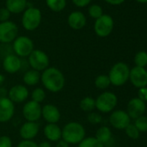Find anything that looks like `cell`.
I'll use <instances>...</instances> for the list:
<instances>
[{
  "label": "cell",
  "instance_id": "24",
  "mask_svg": "<svg viewBox=\"0 0 147 147\" xmlns=\"http://www.w3.org/2000/svg\"><path fill=\"white\" fill-rule=\"evenodd\" d=\"M80 108L83 112L91 113L95 109V100L91 96H86L80 101Z\"/></svg>",
  "mask_w": 147,
  "mask_h": 147
},
{
  "label": "cell",
  "instance_id": "30",
  "mask_svg": "<svg viewBox=\"0 0 147 147\" xmlns=\"http://www.w3.org/2000/svg\"><path fill=\"white\" fill-rule=\"evenodd\" d=\"M134 125L139 131V132H145L147 131V117L142 115L135 119Z\"/></svg>",
  "mask_w": 147,
  "mask_h": 147
},
{
  "label": "cell",
  "instance_id": "21",
  "mask_svg": "<svg viewBox=\"0 0 147 147\" xmlns=\"http://www.w3.org/2000/svg\"><path fill=\"white\" fill-rule=\"evenodd\" d=\"M27 5V0H6L5 8L10 11V13L19 14L26 10Z\"/></svg>",
  "mask_w": 147,
  "mask_h": 147
},
{
  "label": "cell",
  "instance_id": "23",
  "mask_svg": "<svg viewBox=\"0 0 147 147\" xmlns=\"http://www.w3.org/2000/svg\"><path fill=\"white\" fill-rule=\"evenodd\" d=\"M94 138L98 141H100L102 144H106L112 138V131L108 126H106V125L100 126L96 131Z\"/></svg>",
  "mask_w": 147,
  "mask_h": 147
},
{
  "label": "cell",
  "instance_id": "10",
  "mask_svg": "<svg viewBox=\"0 0 147 147\" xmlns=\"http://www.w3.org/2000/svg\"><path fill=\"white\" fill-rule=\"evenodd\" d=\"M22 112L26 121L37 122L42 118V106L34 100L27 101L24 105Z\"/></svg>",
  "mask_w": 147,
  "mask_h": 147
},
{
  "label": "cell",
  "instance_id": "4",
  "mask_svg": "<svg viewBox=\"0 0 147 147\" xmlns=\"http://www.w3.org/2000/svg\"><path fill=\"white\" fill-rule=\"evenodd\" d=\"M42 22V12L38 8L28 7L22 17V25L28 31H33L39 27Z\"/></svg>",
  "mask_w": 147,
  "mask_h": 147
},
{
  "label": "cell",
  "instance_id": "45",
  "mask_svg": "<svg viewBox=\"0 0 147 147\" xmlns=\"http://www.w3.org/2000/svg\"><path fill=\"white\" fill-rule=\"evenodd\" d=\"M136 1H138L139 3H147V0H136Z\"/></svg>",
  "mask_w": 147,
  "mask_h": 147
},
{
  "label": "cell",
  "instance_id": "17",
  "mask_svg": "<svg viewBox=\"0 0 147 147\" xmlns=\"http://www.w3.org/2000/svg\"><path fill=\"white\" fill-rule=\"evenodd\" d=\"M40 131V125L38 122L26 121L19 129V135L24 140H33Z\"/></svg>",
  "mask_w": 147,
  "mask_h": 147
},
{
  "label": "cell",
  "instance_id": "37",
  "mask_svg": "<svg viewBox=\"0 0 147 147\" xmlns=\"http://www.w3.org/2000/svg\"><path fill=\"white\" fill-rule=\"evenodd\" d=\"M10 17H11V13L6 8L0 9V23L9 21Z\"/></svg>",
  "mask_w": 147,
  "mask_h": 147
},
{
  "label": "cell",
  "instance_id": "29",
  "mask_svg": "<svg viewBox=\"0 0 147 147\" xmlns=\"http://www.w3.org/2000/svg\"><path fill=\"white\" fill-rule=\"evenodd\" d=\"M46 98V93L43 88H36L31 93V100H34L37 103L42 102Z\"/></svg>",
  "mask_w": 147,
  "mask_h": 147
},
{
  "label": "cell",
  "instance_id": "7",
  "mask_svg": "<svg viewBox=\"0 0 147 147\" xmlns=\"http://www.w3.org/2000/svg\"><path fill=\"white\" fill-rule=\"evenodd\" d=\"M28 62L32 69L41 72L49 67V57L44 51L34 49L28 56Z\"/></svg>",
  "mask_w": 147,
  "mask_h": 147
},
{
  "label": "cell",
  "instance_id": "1",
  "mask_svg": "<svg viewBox=\"0 0 147 147\" xmlns=\"http://www.w3.org/2000/svg\"><path fill=\"white\" fill-rule=\"evenodd\" d=\"M41 82L50 93H58L65 86V76L59 68L49 67L41 74Z\"/></svg>",
  "mask_w": 147,
  "mask_h": 147
},
{
  "label": "cell",
  "instance_id": "2",
  "mask_svg": "<svg viewBox=\"0 0 147 147\" xmlns=\"http://www.w3.org/2000/svg\"><path fill=\"white\" fill-rule=\"evenodd\" d=\"M85 138V127L79 122H68L61 129V139L69 144H78Z\"/></svg>",
  "mask_w": 147,
  "mask_h": 147
},
{
  "label": "cell",
  "instance_id": "15",
  "mask_svg": "<svg viewBox=\"0 0 147 147\" xmlns=\"http://www.w3.org/2000/svg\"><path fill=\"white\" fill-rule=\"evenodd\" d=\"M146 110L145 103L138 98H132L129 100L126 107V113L131 119H138L144 115Z\"/></svg>",
  "mask_w": 147,
  "mask_h": 147
},
{
  "label": "cell",
  "instance_id": "35",
  "mask_svg": "<svg viewBox=\"0 0 147 147\" xmlns=\"http://www.w3.org/2000/svg\"><path fill=\"white\" fill-rule=\"evenodd\" d=\"M12 139L6 135L0 137V147H12Z\"/></svg>",
  "mask_w": 147,
  "mask_h": 147
},
{
  "label": "cell",
  "instance_id": "46",
  "mask_svg": "<svg viewBox=\"0 0 147 147\" xmlns=\"http://www.w3.org/2000/svg\"><path fill=\"white\" fill-rule=\"evenodd\" d=\"M0 67H1V62H0Z\"/></svg>",
  "mask_w": 147,
  "mask_h": 147
},
{
  "label": "cell",
  "instance_id": "40",
  "mask_svg": "<svg viewBox=\"0 0 147 147\" xmlns=\"http://www.w3.org/2000/svg\"><path fill=\"white\" fill-rule=\"evenodd\" d=\"M8 89L5 87H0V98L8 97Z\"/></svg>",
  "mask_w": 147,
  "mask_h": 147
},
{
  "label": "cell",
  "instance_id": "28",
  "mask_svg": "<svg viewBox=\"0 0 147 147\" xmlns=\"http://www.w3.org/2000/svg\"><path fill=\"white\" fill-rule=\"evenodd\" d=\"M134 63L136 67H145L147 66V52L139 51L134 56Z\"/></svg>",
  "mask_w": 147,
  "mask_h": 147
},
{
  "label": "cell",
  "instance_id": "12",
  "mask_svg": "<svg viewBox=\"0 0 147 147\" xmlns=\"http://www.w3.org/2000/svg\"><path fill=\"white\" fill-rule=\"evenodd\" d=\"M109 122L115 129L123 130L131 123V118L125 111L115 110L112 112L109 117Z\"/></svg>",
  "mask_w": 147,
  "mask_h": 147
},
{
  "label": "cell",
  "instance_id": "32",
  "mask_svg": "<svg viewBox=\"0 0 147 147\" xmlns=\"http://www.w3.org/2000/svg\"><path fill=\"white\" fill-rule=\"evenodd\" d=\"M125 134L131 139H138L139 138V135H140V132L136 128V126L134 125V124H129L125 129Z\"/></svg>",
  "mask_w": 147,
  "mask_h": 147
},
{
  "label": "cell",
  "instance_id": "38",
  "mask_svg": "<svg viewBox=\"0 0 147 147\" xmlns=\"http://www.w3.org/2000/svg\"><path fill=\"white\" fill-rule=\"evenodd\" d=\"M138 98L143 100L144 103L147 102V87L139 88L138 92Z\"/></svg>",
  "mask_w": 147,
  "mask_h": 147
},
{
  "label": "cell",
  "instance_id": "8",
  "mask_svg": "<svg viewBox=\"0 0 147 147\" xmlns=\"http://www.w3.org/2000/svg\"><path fill=\"white\" fill-rule=\"evenodd\" d=\"M18 27L12 21L0 23V42L11 43L18 37Z\"/></svg>",
  "mask_w": 147,
  "mask_h": 147
},
{
  "label": "cell",
  "instance_id": "9",
  "mask_svg": "<svg viewBox=\"0 0 147 147\" xmlns=\"http://www.w3.org/2000/svg\"><path fill=\"white\" fill-rule=\"evenodd\" d=\"M114 23L113 19L109 15H102L100 18L95 20L94 23V32L100 37L108 36L113 30Z\"/></svg>",
  "mask_w": 147,
  "mask_h": 147
},
{
  "label": "cell",
  "instance_id": "36",
  "mask_svg": "<svg viewBox=\"0 0 147 147\" xmlns=\"http://www.w3.org/2000/svg\"><path fill=\"white\" fill-rule=\"evenodd\" d=\"M17 147H39L38 144L34 140H24L20 141Z\"/></svg>",
  "mask_w": 147,
  "mask_h": 147
},
{
  "label": "cell",
  "instance_id": "18",
  "mask_svg": "<svg viewBox=\"0 0 147 147\" xmlns=\"http://www.w3.org/2000/svg\"><path fill=\"white\" fill-rule=\"evenodd\" d=\"M42 117L48 124H57L61 119V112L53 104L42 107Z\"/></svg>",
  "mask_w": 147,
  "mask_h": 147
},
{
  "label": "cell",
  "instance_id": "5",
  "mask_svg": "<svg viewBox=\"0 0 147 147\" xmlns=\"http://www.w3.org/2000/svg\"><path fill=\"white\" fill-rule=\"evenodd\" d=\"M118 104V98L112 92H103L95 99V108L103 113H108L114 110Z\"/></svg>",
  "mask_w": 147,
  "mask_h": 147
},
{
  "label": "cell",
  "instance_id": "14",
  "mask_svg": "<svg viewBox=\"0 0 147 147\" xmlns=\"http://www.w3.org/2000/svg\"><path fill=\"white\" fill-rule=\"evenodd\" d=\"M30 93L26 86L17 84L11 87L8 91V98L15 103H22L29 98Z\"/></svg>",
  "mask_w": 147,
  "mask_h": 147
},
{
  "label": "cell",
  "instance_id": "6",
  "mask_svg": "<svg viewBox=\"0 0 147 147\" xmlns=\"http://www.w3.org/2000/svg\"><path fill=\"white\" fill-rule=\"evenodd\" d=\"M12 49L14 54L20 58L28 57L35 49L33 41L26 36H18L12 42Z\"/></svg>",
  "mask_w": 147,
  "mask_h": 147
},
{
  "label": "cell",
  "instance_id": "16",
  "mask_svg": "<svg viewBox=\"0 0 147 147\" xmlns=\"http://www.w3.org/2000/svg\"><path fill=\"white\" fill-rule=\"evenodd\" d=\"M2 67L8 74H16L22 69V59L15 54L9 55L3 59Z\"/></svg>",
  "mask_w": 147,
  "mask_h": 147
},
{
  "label": "cell",
  "instance_id": "27",
  "mask_svg": "<svg viewBox=\"0 0 147 147\" xmlns=\"http://www.w3.org/2000/svg\"><path fill=\"white\" fill-rule=\"evenodd\" d=\"M77 147H104V144L98 141L94 137H88L79 143Z\"/></svg>",
  "mask_w": 147,
  "mask_h": 147
},
{
  "label": "cell",
  "instance_id": "13",
  "mask_svg": "<svg viewBox=\"0 0 147 147\" xmlns=\"http://www.w3.org/2000/svg\"><path fill=\"white\" fill-rule=\"evenodd\" d=\"M15 114V104L8 98H0V123L10 121Z\"/></svg>",
  "mask_w": 147,
  "mask_h": 147
},
{
  "label": "cell",
  "instance_id": "42",
  "mask_svg": "<svg viewBox=\"0 0 147 147\" xmlns=\"http://www.w3.org/2000/svg\"><path fill=\"white\" fill-rule=\"evenodd\" d=\"M55 147H69V144H67L63 139H60L58 142H56Z\"/></svg>",
  "mask_w": 147,
  "mask_h": 147
},
{
  "label": "cell",
  "instance_id": "33",
  "mask_svg": "<svg viewBox=\"0 0 147 147\" xmlns=\"http://www.w3.org/2000/svg\"><path fill=\"white\" fill-rule=\"evenodd\" d=\"M11 54H14L12 45H11V43H1V45H0V57L4 59L5 57Z\"/></svg>",
  "mask_w": 147,
  "mask_h": 147
},
{
  "label": "cell",
  "instance_id": "11",
  "mask_svg": "<svg viewBox=\"0 0 147 147\" xmlns=\"http://www.w3.org/2000/svg\"><path fill=\"white\" fill-rule=\"evenodd\" d=\"M129 80L137 88L147 87V70L144 67H134L130 69Z\"/></svg>",
  "mask_w": 147,
  "mask_h": 147
},
{
  "label": "cell",
  "instance_id": "20",
  "mask_svg": "<svg viewBox=\"0 0 147 147\" xmlns=\"http://www.w3.org/2000/svg\"><path fill=\"white\" fill-rule=\"evenodd\" d=\"M43 133L49 142H58L61 139V128L57 124H47L43 128Z\"/></svg>",
  "mask_w": 147,
  "mask_h": 147
},
{
  "label": "cell",
  "instance_id": "31",
  "mask_svg": "<svg viewBox=\"0 0 147 147\" xmlns=\"http://www.w3.org/2000/svg\"><path fill=\"white\" fill-rule=\"evenodd\" d=\"M88 14L92 18L98 19L99 18H100L103 15V10H102L101 6H100L98 5H92L88 8Z\"/></svg>",
  "mask_w": 147,
  "mask_h": 147
},
{
  "label": "cell",
  "instance_id": "39",
  "mask_svg": "<svg viewBox=\"0 0 147 147\" xmlns=\"http://www.w3.org/2000/svg\"><path fill=\"white\" fill-rule=\"evenodd\" d=\"M74 5L77 7H80V8H82V7H85L87 5H88L92 0H72Z\"/></svg>",
  "mask_w": 147,
  "mask_h": 147
},
{
  "label": "cell",
  "instance_id": "19",
  "mask_svg": "<svg viewBox=\"0 0 147 147\" xmlns=\"http://www.w3.org/2000/svg\"><path fill=\"white\" fill-rule=\"evenodd\" d=\"M87 18L82 11H73L67 18V24L73 30H82L86 26Z\"/></svg>",
  "mask_w": 147,
  "mask_h": 147
},
{
  "label": "cell",
  "instance_id": "3",
  "mask_svg": "<svg viewBox=\"0 0 147 147\" xmlns=\"http://www.w3.org/2000/svg\"><path fill=\"white\" fill-rule=\"evenodd\" d=\"M130 68L125 62L119 61L115 63L110 69L108 77L112 85L115 87H121L129 80Z\"/></svg>",
  "mask_w": 147,
  "mask_h": 147
},
{
  "label": "cell",
  "instance_id": "34",
  "mask_svg": "<svg viewBox=\"0 0 147 147\" xmlns=\"http://www.w3.org/2000/svg\"><path fill=\"white\" fill-rule=\"evenodd\" d=\"M88 120L89 123H91L93 125H97V124H100L102 122V117L98 113L91 112L88 115Z\"/></svg>",
  "mask_w": 147,
  "mask_h": 147
},
{
  "label": "cell",
  "instance_id": "22",
  "mask_svg": "<svg viewBox=\"0 0 147 147\" xmlns=\"http://www.w3.org/2000/svg\"><path fill=\"white\" fill-rule=\"evenodd\" d=\"M23 82L26 86H29V87H33V86L37 85L41 82L40 72L34 70L32 68L28 69L24 74Z\"/></svg>",
  "mask_w": 147,
  "mask_h": 147
},
{
  "label": "cell",
  "instance_id": "41",
  "mask_svg": "<svg viewBox=\"0 0 147 147\" xmlns=\"http://www.w3.org/2000/svg\"><path fill=\"white\" fill-rule=\"evenodd\" d=\"M105 1L113 5H119L125 2V0H105Z\"/></svg>",
  "mask_w": 147,
  "mask_h": 147
},
{
  "label": "cell",
  "instance_id": "43",
  "mask_svg": "<svg viewBox=\"0 0 147 147\" xmlns=\"http://www.w3.org/2000/svg\"><path fill=\"white\" fill-rule=\"evenodd\" d=\"M38 146L39 147H52L49 141H42L40 144H38Z\"/></svg>",
  "mask_w": 147,
  "mask_h": 147
},
{
  "label": "cell",
  "instance_id": "44",
  "mask_svg": "<svg viewBox=\"0 0 147 147\" xmlns=\"http://www.w3.org/2000/svg\"><path fill=\"white\" fill-rule=\"evenodd\" d=\"M4 81H5V76L3 75H0V87H1V85L4 82Z\"/></svg>",
  "mask_w": 147,
  "mask_h": 147
},
{
  "label": "cell",
  "instance_id": "26",
  "mask_svg": "<svg viewBox=\"0 0 147 147\" xmlns=\"http://www.w3.org/2000/svg\"><path fill=\"white\" fill-rule=\"evenodd\" d=\"M94 85L98 89L104 90L107 89L110 85V80L107 75H100L94 80Z\"/></svg>",
  "mask_w": 147,
  "mask_h": 147
},
{
  "label": "cell",
  "instance_id": "25",
  "mask_svg": "<svg viewBox=\"0 0 147 147\" xmlns=\"http://www.w3.org/2000/svg\"><path fill=\"white\" fill-rule=\"evenodd\" d=\"M47 6L55 12H60L65 9L67 0H46Z\"/></svg>",
  "mask_w": 147,
  "mask_h": 147
}]
</instances>
